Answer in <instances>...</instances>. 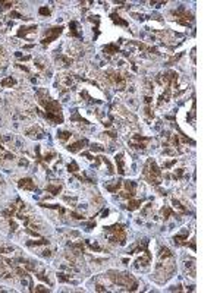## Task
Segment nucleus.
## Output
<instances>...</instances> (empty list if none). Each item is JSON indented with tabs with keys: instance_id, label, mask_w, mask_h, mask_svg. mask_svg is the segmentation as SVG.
<instances>
[{
	"instance_id": "f257e3e1",
	"label": "nucleus",
	"mask_w": 220,
	"mask_h": 293,
	"mask_svg": "<svg viewBox=\"0 0 220 293\" xmlns=\"http://www.w3.org/2000/svg\"><path fill=\"white\" fill-rule=\"evenodd\" d=\"M144 174L147 176V179L151 183H154V185H159L160 183V170H159V167L156 166L154 161H148V164L145 166Z\"/></svg>"
},
{
	"instance_id": "f03ea898",
	"label": "nucleus",
	"mask_w": 220,
	"mask_h": 293,
	"mask_svg": "<svg viewBox=\"0 0 220 293\" xmlns=\"http://www.w3.org/2000/svg\"><path fill=\"white\" fill-rule=\"evenodd\" d=\"M113 273V271H112ZM115 276H110L112 277V280L115 281V283H118L119 286H126L128 289H129V284H134L135 281H134V278L131 276H128V274H120V273H113Z\"/></svg>"
},
{
	"instance_id": "7ed1b4c3",
	"label": "nucleus",
	"mask_w": 220,
	"mask_h": 293,
	"mask_svg": "<svg viewBox=\"0 0 220 293\" xmlns=\"http://www.w3.org/2000/svg\"><path fill=\"white\" fill-rule=\"evenodd\" d=\"M62 27H57V28H51V30H47L46 32V37L43 38V44H50L53 40H56V37H59L60 32H62Z\"/></svg>"
},
{
	"instance_id": "20e7f679",
	"label": "nucleus",
	"mask_w": 220,
	"mask_h": 293,
	"mask_svg": "<svg viewBox=\"0 0 220 293\" xmlns=\"http://www.w3.org/2000/svg\"><path fill=\"white\" fill-rule=\"evenodd\" d=\"M18 185H19V188H24V189H30V190L35 189V185L31 179H21Z\"/></svg>"
},
{
	"instance_id": "39448f33",
	"label": "nucleus",
	"mask_w": 220,
	"mask_h": 293,
	"mask_svg": "<svg viewBox=\"0 0 220 293\" xmlns=\"http://www.w3.org/2000/svg\"><path fill=\"white\" fill-rule=\"evenodd\" d=\"M87 144V141H78V142H75V144H72V145H69L68 147V150L69 151H72V153H75V151H78L82 145H85Z\"/></svg>"
},
{
	"instance_id": "423d86ee",
	"label": "nucleus",
	"mask_w": 220,
	"mask_h": 293,
	"mask_svg": "<svg viewBox=\"0 0 220 293\" xmlns=\"http://www.w3.org/2000/svg\"><path fill=\"white\" fill-rule=\"evenodd\" d=\"M116 164H118L119 167H118V170H119V173H122L123 174V158H122V154H119V155H116Z\"/></svg>"
},
{
	"instance_id": "0eeeda50",
	"label": "nucleus",
	"mask_w": 220,
	"mask_h": 293,
	"mask_svg": "<svg viewBox=\"0 0 220 293\" xmlns=\"http://www.w3.org/2000/svg\"><path fill=\"white\" fill-rule=\"evenodd\" d=\"M112 21H113L115 24L122 25V27H126V25H128V24H126L125 21H122V19H120V16H119V15H116V13H112Z\"/></svg>"
},
{
	"instance_id": "6e6552de",
	"label": "nucleus",
	"mask_w": 220,
	"mask_h": 293,
	"mask_svg": "<svg viewBox=\"0 0 220 293\" xmlns=\"http://www.w3.org/2000/svg\"><path fill=\"white\" fill-rule=\"evenodd\" d=\"M104 52L109 53V54H115V53L119 52V47H118V46H115V44H112V46H107V47H104Z\"/></svg>"
},
{
	"instance_id": "1a4fd4ad",
	"label": "nucleus",
	"mask_w": 220,
	"mask_h": 293,
	"mask_svg": "<svg viewBox=\"0 0 220 293\" xmlns=\"http://www.w3.org/2000/svg\"><path fill=\"white\" fill-rule=\"evenodd\" d=\"M57 138L62 139V141H66V139L70 138V132H66V131H60L57 134Z\"/></svg>"
},
{
	"instance_id": "9d476101",
	"label": "nucleus",
	"mask_w": 220,
	"mask_h": 293,
	"mask_svg": "<svg viewBox=\"0 0 220 293\" xmlns=\"http://www.w3.org/2000/svg\"><path fill=\"white\" fill-rule=\"evenodd\" d=\"M60 189H62L60 186H47V190H49V192H51L53 195H57V193L60 192Z\"/></svg>"
},
{
	"instance_id": "9b49d317",
	"label": "nucleus",
	"mask_w": 220,
	"mask_h": 293,
	"mask_svg": "<svg viewBox=\"0 0 220 293\" xmlns=\"http://www.w3.org/2000/svg\"><path fill=\"white\" fill-rule=\"evenodd\" d=\"M139 205H141V201L138 199V201H132V202H129L128 208H129V210H135V208H138Z\"/></svg>"
},
{
	"instance_id": "f8f14e48",
	"label": "nucleus",
	"mask_w": 220,
	"mask_h": 293,
	"mask_svg": "<svg viewBox=\"0 0 220 293\" xmlns=\"http://www.w3.org/2000/svg\"><path fill=\"white\" fill-rule=\"evenodd\" d=\"M13 84H15V79H12V78L1 81V85H13Z\"/></svg>"
},
{
	"instance_id": "ddd939ff",
	"label": "nucleus",
	"mask_w": 220,
	"mask_h": 293,
	"mask_svg": "<svg viewBox=\"0 0 220 293\" xmlns=\"http://www.w3.org/2000/svg\"><path fill=\"white\" fill-rule=\"evenodd\" d=\"M68 169H69V172H76L78 170V166H76V163H70L68 166Z\"/></svg>"
},
{
	"instance_id": "4468645a",
	"label": "nucleus",
	"mask_w": 220,
	"mask_h": 293,
	"mask_svg": "<svg viewBox=\"0 0 220 293\" xmlns=\"http://www.w3.org/2000/svg\"><path fill=\"white\" fill-rule=\"evenodd\" d=\"M40 13H41V15H49V13H50V10H49V9H46V7H41V9H40Z\"/></svg>"
}]
</instances>
